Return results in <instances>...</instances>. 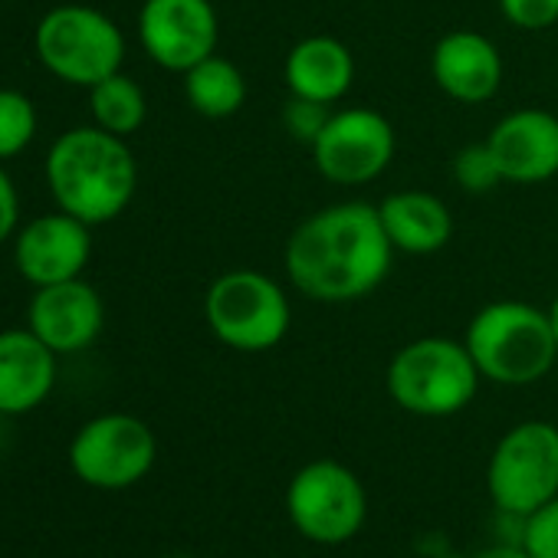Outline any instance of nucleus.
Instances as JSON below:
<instances>
[{
    "mask_svg": "<svg viewBox=\"0 0 558 558\" xmlns=\"http://www.w3.org/2000/svg\"><path fill=\"white\" fill-rule=\"evenodd\" d=\"M34 50L50 76L83 89H93L125 63L119 24L89 4H60L47 11L34 31Z\"/></svg>",
    "mask_w": 558,
    "mask_h": 558,
    "instance_id": "nucleus-6",
    "label": "nucleus"
},
{
    "mask_svg": "<svg viewBox=\"0 0 558 558\" xmlns=\"http://www.w3.org/2000/svg\"><path fill=\"white\" fill-rule=\"evenodd\" d=\"M476 558H532V555L525 551V545L519 538H502V542H493V545L480 548Z\"/></svg>",
    "mask_w": 558,
    "mask_h": 558,
    "instance_id": "nucleus-27",
    "label": "nucleus"
},
{
    "mask_svg": "<svg viewBox=\"0 0 558 558\" xmlns=\"http://www.w3.org/2000/svg\"><path fill=\"white\" fill-rule=\"evenodd\" d=\"M486 145L509 184H542L558 174V116L548 109H512L489 129Z\"/></svg>",
    "mask_w": 558,
    "mask_h": 558,
    "instance_id": "nucleus-14",
    "label": "nucleus"
},
{
    "mask_svg": "<svg viewBox=\"0 0 558 558\" xmlns=\"http://www.w3.org/2000/svg\"><path fill=\"white\" fill-rule=\"evenodd\" d=\"M283 83L290 96L336 106L349 96L355 83V57L339 37L329 34L306 37L287 53Z\"/></svg>",
    "mask_w": 558,
    "mask_h": 558,
    "instance_id": "nucleus-17",
    "label": "nucleus"
},
{
    "mask_svg": "<svg viewBox=\"0 0 558 558\" xmlns=\"http://www.w3.org/2000/svg\"><path fill=\"white\" fill-rule=\"evenodd\" d=\"M519 542L532 558H558V496L522 519Z\"/></svg>",
    "mask_w": 558,
    "mask_h": 558,
    "instance_id": "nucleus-24",
    "label": "nucleus"
},
{
    "mask_svg": "<svg viewBox=\"0 0 558 558\" xmlns=\"http://www.w3.org/2000/svg\"><path fill=\"white\" fill-rule=\"evenodd\" d=\"M480 375L493 385L525 388L542 381L558 362V342L548 310L499 300L483 306L463 336Z\"/></svg>",
    "mask_w": 558,
    "mask_h": 558,
    "instance_id": "nucleus-3",
    "label": "nucleus"
},
{
    "mask_svg": "<svg viewBox=\"0 0 558 558\" xmlns=\"http://www.w3.org/2000/svg\"><path fill=\"white\" fill-rule=\"evenodd\" d=\"M138 40L148 60L168 73H187L217 53L220 21L210 0H145Z\"/></svg>",
    "mask_w": 558,
    "mask_h": 558,
    "instance_id": "nucleus-11",
    "label": "nucleus"
},
{
    "mask_svg": "<svg viewBox=\"0 0 558 558\" xmlns=\"http://www.w3.org/2000/svg\"><path fill=\"white\" fill-rule=\"evenodd\" d=\"M44 174L57 210H66L89 227L122 217L138 187V165L129 142L99 125L63 132L47 151Z\"/></svg>",
    "mask_w": 558,
    "mask_h": 558,
    "instance_id": "nucleus-2",
    "label": "nucleus"
},
{
    "mask_svg": "<svg viewBox=\"0 0 558 558\" xmlns=\"http://www.w3.org/2000/svg\"><path fill=\"white\" fill-rule=\"evenodd\" d=\"M430 76L453 102L480 106L502 86V57L489 37L476 31H450L430 53Z\"/></svg>",
    "mask_w": 558,
    "mask_h": 558,
    "instance_id": "nucleus-15",
    "label": "nucleus"
},
{
    "mask_svg": "<svg viewBox=\"0 0 558 558\" xmlns=\"http://www.w3.org/2000/svg\"><path fill=\"white\" fill-rule=\"evenodd\" d=\"M57 388V352L31 329L0 332V414L37 411Z\"/></svg>",
    "mask_w": 558,
    "mask_h": 558,
    "instance_id": "nucleus-16",
    "label": "nucleus"
},
{
    "mask_svg": "<svg viewBox=\"0 0 558 558\" xmlns=\"http://www.w3.org/2000/svg\"><path fill=\"white\" fill-rule=\"evenodd\" d=\"M499 14L519 31H548L558 24V0H499Z\"/></svg>",
    "mask_w": 558,
    "mask_h": 558,
    "instance_id": "nucleus-25",
    "label": "nucleus"
},
{
    "mask_svg": "<svg viewBox=\"0 0 558 558\" xmlns=\"http://www.w3.org/2000/svg\"><path fill=\"white\" fill-rule=\"evenodd\" d=\"M89 256L93 227L66 210L34 217L14 233V266L37 290L83 276Z\"/></svg>",
    "mask_w": 558,
    "mask_h": 558,
    "instance_id": "nucleus-12",
    "label": "nucleus"
},
{
    "mask_svg": "<svg viewBox=\"0 0 558 558\" xmlns=\"http://www.w3.org/2000/svg\"><path fill=\"white\" fill-rule=\"evenodd\" d=\"M398 135L391 122L365 106L332 112L329 125L313 145L316 171L342 187H359L378 181L395 161Z\"/></svg>",
    "mask_w": 558,
    "mask_h": 558,
    "instance_id": "nucleus-10",
    "label": "nucleus"
},
{
    "mask_svg": "<svg viewBox=\"0 0 558 558\" xmlns=\"http://www.w3.org/2000/svg\"><path fill=\"white\" fill-rule=\"evenodd\" d=\"M184 96L191 109L204 119H230L246 102V80L227 57H207L184 73Z\"/></svg>",
    "mask_w": 558,
    "mask_h": 558,
    "instance_id": "nucleus-19",
    "label": "nucleus"
},
{
    "mask_svg": "<svg viewBox=\"0 0 558 558\" xmlns=\"http://www.w3.org/2000/svg\"><path fill=\"white\" fill-rule=\"evenodd\" d=\"M40 129L37 106L21 89H0V161L24 155Z\"/></svg>",
    "mask_w": 558,
    "mask_h": 558,
    "instance_id": "nucleus-21",
    "label": "nucleus"
},
{
    "mask_svg": "<svg viewBox=\"0 0 558 558\" xmlns=\"http://www.w3.org/2000/svg\"><path fill=\"white\" fill-rule=\"evenodd\" d=\"M395 253L375 204L339 201L310 214L290 233L283 266L296 293L342 306L372 296L385 283Z\"/></svg>",
    "mask_w": 558,
    "mask_h": 558,
    "instance_id": "nucleus-1",
    "label": "nucleus"
},
{
    "mask_svg": "<svg viewBox=\"0 0 558 558\" xmlns=\"http://www.w3.org/2000/svg\"><path fill=\"white\" fill-rule=\"evenodd\" d=\"M381 227L398 253L408 256H430L440 253L453 236V217L450 207L427 191L408 187L395 191L378 204Z\"/></svg>",
    "mask_w": 558,
    "mask_h": 558,
    "instance_id": "nucleus-18",
    "label": "nucleus"
},
{
    "mask_svg": "<svg viewBox=\"0 0 558 558\" xmlns=\"http://www.w3.org/2000/svg\"><path fill=\"white\" fill-rule=\"evenodd\" d=\"M204 319L217 342L256 355L290 336L293 306L272 276L259 269H227L204 293Z\"/></svg>",
    "mask_w": 558,
    "mask_h": 558,
    "instance_id": "nucleus-5",
    "label": "nucleus"
},
{
    "mask_svg": "<svg viewBox=\"0 0 558 558\" xmlns=\"http://www.w3.org/2000/svg\"><path fill=\"white\" fill-rule=\"evenodd\" d=\"M17 220H21V194H17L11 171L4 168V161H0V243L14 240Z\"/></svg>",
    "mask_w": 558,
    "mask_h": 558,
    "instance_id": "nucleus-26",
    "label": "nucleus"
},
{
    "mask_svg": "<svg viewBox=\"0 0 558 558\" xmlns=\"http://www.w3.org/2000/svg\"><path fill=\"white\" fill-rule=\"evenodd\" d=\"M329 119H332V106H323V102H313V99H300V96H290L283 112H279L283 132L290 138H296L300 145H310V148L316 145V138L329 125Z\"/></svg>",
    "mask_w": 558,
    "mask_h": 558,
    "instance_id": "nucleus-23",
    "label": "nucleus"
},
{
    "mask_svg": "<svg viewBox=\"0 0 558 558\" xmlns=\"http://www.w3.org/2000/svg\"><path fill=\"white\" fill-rule=\"evenodd\" d=\"M89 112H93V125L129 138L145 125L148 99L145 89L119 70L89 89Z\"/></svg>",
    "mask_w": 558,
    "mask_h": 558,
    "instance_id": "nucleus-20",
    "label": "nucleus"
},
{
    "mask_svg": "<svg viewBox=\"0 0 558 558\" xmlns=\"http://www.w3.org/2000/svg\"><path fill=\"white\" fill-rule=\"evenodd\" d=\"M106 326V303L83 276L40 287L27 306V329L57 355H76L96 345Z\"/></svg>",
    "mask_w": 558,
    "mask_h": 558,
    "instance_id": "nucleus-13",
    "label": "nucleus"
},
{
    "mask_svg": "<svg viewBox=\"0 0 558 558\" xmlns=\"http://www.w3.org/2000/svg\"><path fill=\"white\" fill-rule=\"evenodd\" d=\"M168 558H191V555H168Z\"/></svg>",
    "mask_w": 558,
    "mask_h": 558,
    "instance_id": "nucleus-29",
    "label": "nucleus"
},
{
    "mask_svg": "<svg viewBox=\"0 0 558 558\" xmlns=\"http://www.w3.org/2000/svg\"><path fill=\"white\" fill-rule=\"evenodd\" d=\"M287 515L303 538L345 545L365 525L368 493L345 463L313 460L300 466L287 486Z\"/></svg>",
    "mask_w": 558,
    "mask_h": 558,
    "instance_id": "nucleus-8",
    "label": "nucleus"
},
{
    "mask_svg": "<svg viewBox=\"0 0 558 558\" xmlns=\"http://www.w3.org/2000/svg\"><path fill=\"white\" fill-rule=\"evenodd\" d=\"M480 368L466 345L447 336H424L395 352L385 372L388 398L414 417H453L473 404Z\"/></svg>",
    "mask_w": 558,
    "mask_h": 558,
    "instance_id": "nucleus-4",
    "label": "nucleus"
},
{
    "mask_svg": "<svg viewBox=\"0 0 558 558\" xmlns=\"http://www.w3.org/2000/svg\"><path fill=\"white\" fill-rule=\"evenodd\" d=\"M548 319H551V329H555V342H558V296L551 300V306H548Z\"/></svg>",
    "mask_w": 558,
    "mask_h": 558,
    "instance_id": "nucleus-28",
    "label": "nucleus"
},
{
    "mask_svg": "<svg viewBox=\"0 0 558 558\" xmlns=\"http://www.w3.org/2000/svg\"><path fill=\"white\" fill-rule=\"evenodd\" d=\"M453 181L466 191V194H489L502 184V171L489 151L486 142L480 145H466L457 151L453 158Z\"/></svg>",
    "mask_w": 558,
    "mask_h": 558,
    "instance_id": "nucleus-22",
    "label": "nucleus"
},
{
    "mask_svg": "<svg viewBox=\"0 0 558 558\" xmlns=\"http://www.w3.org/2000/svg\"><path fill=\"white\" fill-rule=\"evenodd\" d=\"M486 489L499 515L525 519L558 496V427L522 421L509 427L486 463Z\"/></svg>",
    "mask_w": 558,
    "mask_h": 558,
    "instance_id": "nucleus-7",
    "label": "nucleus"
},
{
    "mask_svg": "<svg viewBox=\"0 0 558 558\" xmlns=\"http://www.w3.org/2000/svg\"><path fill=\"white\" fill-rule=\"evenodd\" d=\"M158 440L135 414H99L86 421L70 444L73 473L96 489H129L155 466Z\"/></svg>",
    "mask_w": 558,
    "mask_h": 558,
    "instance_id": "nucleus-9",
    "label": "nucleus"
}]
</instances>
